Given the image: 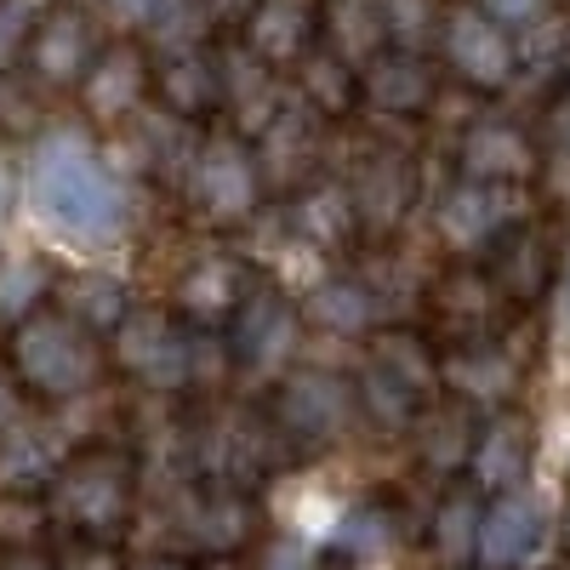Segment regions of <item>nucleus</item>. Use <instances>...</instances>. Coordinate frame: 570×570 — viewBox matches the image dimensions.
Masks as SVG:
<instances>
[{"label": "nucleus", "instance_id": "obj_38", "mask_svg": "<svg viewBox=\"0 0 570 570\" xmlns=\"http://www.w3.org/2000/svg\"><path fill=\"white\" fill-rule=\"evenodd\" d=\"M46 525H52L46 497H0V542H7V553L40 548V531Z\"/></svg>", "mask_w": 570, "mask_h": 570}, {"label": "nucleus", "instance_id": "obj_26", "mask_svg": "<svg viewBox=\"0 0 570 570\" xmlns=\"http://www.w3.org/2000/svg\"><path fill=\"white\" fill-rule=\"evenodd\" d=\"M513 217H519L513 212V188L468 183V177L440 200V234H445V246H456V252H485Z\"/></svg>", "mask_w": 570, "mask_h": 570}, {"label": "nucleus", "instance_id": "obj_50", "mask_svg": "<svg viewBox=\"0 0 570 570\" xmlns=\"http://www.w3.org/2000/svg\"><path fill=\"white\" fill-rule=\"evenodd\" d=\"M137 570H195L188 559H177V553H155V559H142Z\"/></svg>", "mask_w": 570, "mask_h": 570}, {"label": "nucleus", "instance_id": "obj_18", "mask_svg": "<svg viewBox=\"0 0 570 570\" xmlns=\"http://www.w3.org/2000/svg\"><path fill=\"white\" fill-rule=\"evenodd\" d=\"M149 80H155V58L142 40H109L98 58H91L80 91V109L91 120H131L149 98Z\"/></svg>", "mask_w": 570, "mask_h": 570}, {"label": "nucleus", "instance_id": "obj_45", "mask_svg": "<svg viewBox=\"0 0 570 570\" xmlns=\"http://www.w3.org/2000/svg\"><path fill=\"white\" fill-rule=\"evenodd\" d=\"M0 570H58V559L46 548H23V553H7V564Z\"/></svg>", "mask_w": 570, "mask_h": 570}, {"label": "nucleus", "instance_id": "obj_46", "mask_svg": "<svg viewBox=\"0 0 570 570\" xmlns=\"http://www.w3.org/2000/svg\"><path fill=\"white\" fill-rule=\"evenodd\" d=\"M480 7H485L497 23H513V18H531V12H537V0H480Z\"/></svg>", "mask_w": 570, "mask_h": 570}, {"label": "nucleus", "instance_id": "obj_9", "mask_svg": "<svg viewBox=\"0 0 570 570\" xmlns=\"http://www.w3.org/2000/svg\"><path fill=\"white\" fill-rule=\"evenodd\" d=\"M183 188H188V200L200 206V217L246 223L257 212V200H263V171H257L252 142L234 137V131L200 137V155H195V166H188Z\"/></svg>", "mask_w": 570, "mask_h": 570}, {"label": "nucleus", "instance_id": "obj_41", "mask_svg": "<svg viewBox=\"0 0 570 570\" xmlns=\"http://www.w3.org/2000/svg\"><path fill=\"white\" fill-rule=\"evenodd\" d=\"M542 131H548V142L559 155H570V80L548 98V109H542Z\"/></svg>", "mask_w": 570, "mask_h": 570}, {"label": "nucleus", "instance_id": "obj_44", "mask_svg": "<svg viewBox=\"0 0 570 570\" xmlns=\"http://www.w3.org/2000/svg\"><path fill=\"white\" fill-rule=\"evenodd\" d=\"M18 394H23V389H18V376H12V365L0 360V434H7L12 422H23V416H18Z\"/></svg>", "mask_w": 570, "mask_h": 570}, {"label": "nucleus", "instance_id": "obj_52", "mask_svg": "<svg viewBox=\"0 0 570 570\" xmlns=\"http://www.w3.org/2000/svg\"><path fill=\"white\" fill-rule=\"evenodd\" d=\"M195 570H240L234 559H206V564H195Z\"/></svg>", "mask_w": 570, "mask_h": 570}, {"label": "nucleus", "instance_id": "obj_51", "mask_svg": "<svg viewBox=\"0 0 570 570\" xmlns=\"http://www.w3.org/2000/svg\"><path fill=\"white\" fill-rule=\"evenodd\" d=\"M559 542H564V553H570V497H564V519H559Z\"/></svg>", "mask_w": 570, "mask_h": 570}, {"label": "nucleus", "instance_id": "obj_34", "mask_svg": "<svg viewBox=\"0 0 570 570\" xmlns=\"http://www.w3.org/2000/svg\"><path fill=\"white\" fill-rule=\"evenodd\" d=\"M400 542H405V513H400V502H389V497L354 502V508L337 519V531H331V548H337L343 559H354V564L389 559Z\"/></svg>", "mask_w": 570, "mask_h": 570}, {"label": "nucleus", "instance_id": "obj_36", "mask_svg": "<svg viewBox=\"0 0 570 570\" xmlns=\"http://www.w3.org/2000/svg\"><path fill=\"white\" fill-rule=\"evenodd\" d=\"M480 519H485V502L473 485H451L434 508V519H428V542H434V553L462 570L473 553H480Z\"/></svg>", "mask_w": 570, "mask_h": 570}, {"label": "nucleus", "instance_id": "obj_37", "mask_svg": "<svg viewBox=\"0 0 570 570\" xmlns=\"http://www.w3.org/2000/svg\"><path fill=\"white\" fill-rule=\"evenodd\" d=\"M46 297H52V268L40 257H7L0 263V325L18 331L29 314L46 308Z\"/></svg>", "mask_w": 570, "mask_h": 570}, {"label": "nucleus", "instance_id": "obj_27", "mask_svg": "<svg viewBox=\"0 0 570 570\" xmlns=\"http://www.w3.org/2000/svg\"><path fill=\"white\" fill-rule=\"evenodd\" d=\"M183 531L206 559H234L257 537V497L240 491H200V502L183 513Z\"/></svg>", "mask_w": 570, "mask_h": 570}, {"label": "nucleus", "instance_id": "obj_20", "mask_svg": "<svg viewBox=\"0 0 570 570\" xmlns=\"http://www.w3.org/2000/svg\"><path fill=\"white\" fill-rule=\"evenodd\" d=\"M252 292V274L234 252H200L171 285V314L195 320L200 331H212L217 320L228 325V314L240 308V297Z\"/></svg>", "mask_w": 570, "mask_h": 570}, {"label": "nucleus", "instance_id": "obj_49", "mask_svg": "<svg viewBox=\"0 0 570 570\" xmlns=\"http://www.w3.org/2000/svg\"><path fill=\"white\" fill-rule=\"evenodd\" d=\"M559 314H564V331H570V252L559 263Z\"/></svg>", "mask_w": 570, "mask_h": 570}, {"label": "nucleus", "instance_id": "obj_28", "mask_svg": "<svg viewBox=\"0 0 570 570\" xmlns=\"http://www.w3.org/2000/svg\"><path fill=\"white\" fill-rule=\"evenodd\" d=\"M320 126L297 98H285V109L263 126V137L252 142V155H257V171L263 183H297V171H308V160L320 155Z\"/></svg>", "mask_w": 570, "mask_h": 570}, {"label": "nucleus", "instance_id": "obj_23", "mask_svg": "<svg viewBox=\"0 0 570 570\" xmlns=\"http://www.w3.org/2000/svg\"><path fill=\"white\" fill-rule=\"evenodd\" d=\"M440 389H451V400L462 405H497L508 411V400L519 394V360L508 354V343H473V348H451L440 354Z\"/></svg>", "mask_w": 570, "mask_h": 570}, {"label": "nucleus", "instance_id": "obj_12", "mask_svg": "<svg viewBox=\"0 0 570 570\" xmlns=\"http://www.w3.org/2000/svg\"><path fill=\"white\" fill-rule=\"evenodd\" d=\"M297 337H303V308L279 292V285H252V292L240 297V308L228 314V360L234 371H279L285 360L297 354Z\"/></svg>", "mask_w": 570, "mask_h": 570}, {"label": "nucleus", "instance_id": "obj_17", "mask_svg": "<svg viewBox=\"0 0 570 570\" xmlns=\"http://www.w3.org/2000/svg\"><path fill=\"white\" fill-rule=\"evenodd\" d=\"M531 462H537V422L519 405H508L480 428V440H473L468 480L480 497H508V491H525Z\"/></svg>", "mask_w": 570, "mask_h": 570}, {"label": "nucleus", "instance_id": "obj_43", "mask_svg": "<svg viewBox=\"0 0 570 570\" xmlns=\"http://www.w3.org/2000/svg\"><path fill=\"white\" fill-rule=\"evenodd\" d=\"M206 7V18H212V29H228V23H252V12H257V0H200Z\"/></svg>", "mask_w": 570, "mask_h": 570}, {"label": "nucleus", "instance_id": "obj_21", "mask_svg": "<svg viewBox=\"0 0 570 570\" xmlns=\"http://www.w3.org/2000/svg\"><path fill=\"white\" fill-rule=\"evenodd\" d=\"M548 537V519H542V502L531 491H508V497H491L485 502V519H480V559L485 570H519L531 564L537 548Z\"/></svg>", "mask_w": 570, "mask_h": 570}, {"label": "nucleus", "instance_id": "obj_19", "mask_svg": "<svg viewBox=\"0 0 570 570\" xmlns=\"http://www.w3.org/2000/svg\"><path fill=\"white\" fill-rule=\"evenodd\" d=\"M217 80H223V109H228V120H234V137L257 142L263 126L285 109V80H279V69H268L263 58H252L246 46L234 40V46H223V52H217Z\"/></svg>", "mask_w": 570, "mask_h": 570}, {"label": "nucleus", "instance_id": "obj_16", "mask_svg": "<svg viewBox=\"0 0 570 570\" xmlns=\"http://www.w3.org/2000/svg\"><path fill=\"white\" fill-rule=\"evenodd\" d=\"M440 98V69L416 46H389L360 69V109H376L383 120H422Z\"/></svg>", "mask_w": 570, "mask_h": 570}, {"label": "nucleus", "instance_id": "obj_7", "mask_svg": "<svg viewBox=\"0 0 570 570\" xmlns=\"http://www.w3.org/2000/svg\"><path fill=\"white\" fill-rule=\"evenodd\" d=\"M440 58H445V69H451L462 86L485 91V98L508 91L513 75H519L513 29L497 23L480 0H456V7L440 12Z\"/></svg>", "mask_w": 570, "mask_h": 570}, {"label": "nucleus", "instance_id": "obj_35", "mask_svg": "<svg viewBox=\"0 0 570 570\" xmlns=\"http://www.w3.org/2000/svg\"><path fill=\"white\" fill-rule=\"evenodd\" d=\"M58 314L86 325L91 337H115V325L131 314V292H126V279H115L104 268H80L58 285Z\"/></svg>", "mask_w": 570, "mask_h": 570}, {"label": "nucleus", "instance_id": "obj_40", "mask_svg": "<svg viewBox=\"0 0 570 570\" xmlns=\"http://www.w3.org/2000/svg\"><path fill=\"white\" fill-rule=\"evenodd\" d=\"M257 570H320V548L303 537H274L257 559Z\"/></svg>", "mask_w": 570, "mask_h": 570}, {"label": "nucleus", "instance_id": "obj_22", "mask_svg": "<svg viewBox=\"0 0 570 570\" xmlns=\"http://www.w3.org/2000/svg\"><path fill=\"white\" fill-rule=\"evenodd\" d=\"M240 46L268 69H297L320 46V0H257Z\"/></svg>", "mask_w": 570, "mask_h": 570}, {"label": "nucleus", "instance_id": "obj_30", "mask_svg": "<svg viewBox=\"0 0 570 570\" xmlns=\"http://www.w3.org/2000/svg\"><path fill=\"white\" fill-rule=\"evenodd\" d=\"M320 331H331V337H365V331H376V314H383V303H376L371 279L354 274V268H337L325 274L314 292H308V308H303Z\"/></svg>", "mask_w": 570, "mask_h": 570}, {"label": "nucleus", "instance_id": "obj_39", "mask_svg": "<svg viewBox=\"0 0 570 570\" xmlns=\"http://www.w3.org/2000/svg\"><path fill=\"white\" fill-rule=\"evenodd\" d=\"M29 29H35V12L23 7V0H0V75H7L12 63H23Z\"/></svg>", "mask_w": 570, "mask_h": 570}, {"label": "nucleus", "instance_id": "obj_13", "mask_svg": "<svg viewBox=\"0 0 570 570\" xmlns=\"http://www.w3.org/2000/svg\"><path fill=\"white\" fill-rule=\"evenodd\" d=\"M104 52V40H98V18H91L80 0H52L35 29H29V75L40 86H52V91H75L91 69V58Z\"/></svg>", "mask_w": 570, "mask_h": 570}, {"label": "nucleus", "instance_id": "obj_42", "mask_svg": "<svg viewBox=\"0 0 570 570\" xmlns=\"http://www.w3.org/2000/svg\"><path fill=\"white\" fill-rule=\"evenodd\" d=\"M58 570H120V559H115V548H91V542H75V548L58 559Z\"/></svg>", "mask_w": 570, "mask_h": 570}, {"label": "nucleus", "instance_id": "obj_11", "mask_svg": "<svg viewBox=\"0 0 570 570\" xmlns=\"http://www.w3.org/2000/svg\"><path fill=\"white\" fill-rule=\"evenodd\" d=\"M559 263H564V252H559L553 223L513 217L497 240L485 246V263L480 268L491 274V285L502 292L508 308H531V303H542L553 285H559Z\"/></svg>", "mask_w": 570, "mask_h": 570}, {"label": "nucleus", "instance_id": "obj_1", "mask_svg": "<svg viewBox=\"0 0 570 570\" xmlns=\"http://www.w3.org/2000/svg\"><path fill=\"white\" fill-rule=\"evenodd\" d=\"M29 206L75 246H115L126 234V188L86 131H46L29 155Z\"/></svg>", "mask_w": 570, "mask_h": 570}, {"label": "nucleus", "instance_id": "obj_25", "mask_svg": "<svg viewBox=\"0 0 570 570\" xmlns=\"http://www.w3.org/2000/svg\"><path fill=\"white\" fill-rule=\"evenodd\" d=\"M285 223L297 228V240L314 252H348L360 240V217L348 206V188L343 177H308L292 206H285Z\"/></svg>", "mask_w": 570, "mask_h": 570}, {"label": "nucleus", "instance_id": "obj_5", "mask_svg": "<svg viewBox=\"0 0 570 570\" xmlns=\"http://www.w3.org/2000/svg\"><path fill=\"white\" fill-rule=\"evenodd\" d=\"M188 456H195V473L206 480V491H240V497H252L268 473L285 462V440H279V428L268 422V411L217 400L200 416L195 434H188Z\"/></svg>", "mask_w": 570, "mask_h": 570}, {"label": "nucleus", "instance_id": "obj_33", "mask_svg": "<svg viewBox=\"0 0 570 570\" xmlns=\"http://www.w3.org/2000/svg\"><path fill=\"white\" fill-rule=\"evenodd\" d=\"M292 91L314 120H348L360 109V69H348L337 52H325V46H314V52L292 69Z\"/></svg>", "mask_w": 570, "mask_h": 570}, {"label": "nucleus", "instance_id": "obj_6", "mask_svg": "<svg viewBox=\"0 0 570 570\" xmlns=\"http://www.w3.org/2000/svg\"><path fill=\"white\" fill-rule=\"evenodd\" d=\"M268 422L279 428L285 445H297V451H325V445L348 440V428L360 422L354 383H348V376H337V371L297 365L292 376H279L274 405H268Z\"/></svg>", "mask_w": 570, "mask_h": 570}, {"label": "nucleus", "instance_id": "obj_47", "mask_svg": "<svg viewBox=\"0 0 570 570\" xmlns=\"http://www.w3.org/2000/svg\"><path fill=\"white\" fill-rule=\"evenodd\" d=\"M12 200H18V177H12L7 155H0V234H7V223H12Z\"/></svg>", "mask_w": 570, "mask_h": 570}, {"label": "nucleus", "instance_id": "obj_8", "mask_svg": "<svg viewBox=\"0 0 570 570\" xmlns=\"http://www.w3.org/2000/svg\"><path fill=\"white\" fill-rule=\"evenodd\" d=\"M115 360L155 394H188V360H195V325L171 308H131L115 325Z\"/></svg>", "mask_w": 570, "mask_h": 570}, {"label": "nucleus", "instance_id": "obj_24", "mask_svg": "<svg viewBox=\"0 0 570 570\" xmlns=\"http://www.w3.org/2000/svg\"><path fill=\"white\" fill-rule=\"evenodd\" d=\"M155 104L171 115V120H206L223 109V80H217V52L200 46V52H171V58H155Z\"/></svg>", "mask_w": 570, "mask_h": 570}, {"label": "nucleus", "instance_id": "obj_2", "mask_svg": "<svg viewBox=\"0 0 570 570\" xmlns=\"http://www.w3.org/2000/svg\"><path fill=\"white\" fill-rule=\"evenodd\" d=\"M137 456L120 445H86L75 456H63L52 491H46V513L91 548H115L131 519H137Z\"/></svg>", "mask_w": 570, "mask_h": 570}, {"label": "nucleus", "instance_id": "obj_3", "mask_svg": "<svg viewBox=\"0 0 570 570\" xmlns=\"http://www.w3.org/2000/svg\"><path fill=\"white\" fill-rule=\"evenodd\" d=\"M360 416H371L389 434H411L416 416L440 400V348L422 331H376L365 371L354 383Z\"/></svg>", "mask_w": 570, "mask_h": 570}, {"label": "nucleus", "instance_id": "obj_29", "mask_svg": "<svg viewBox=\"0 0 570 570\" xmlns=\"http://www.w3.org/2000/svg\"><path fill=\"white\" fill-rule=\"evenodd\" d=\"M320 46L348 69H365L376 52H389L383 0H320Z\"/></svg>", "mask_w": 570, "mask_h": 570}, {"label": "nucleus", "instance_id": "obj_15", "mask_svg": "<svg viewBox=\"0 0 570 570\" xmlns=\"http://www.w3.org/2000/svg\"><path fill=\"white\" fill-rule=\"evenodd\" d=\"M456 166L468 183H491V188H525L537 171H542V149L537 137L519 126V120H502V115H485L473 120L456 142Z\"/></svg>", "mask_w": 570, "mask_h": 570}, {"label": "nucleus", "instance_id": "obj_31", "mask_svg": "<svg viewBox=\"0 0 570 570\" xmlns=\"http://www.w3.org/2000/svg\"><path fill=\"white\" fill-rule=\"evenodd\" d=\"M411 434H416V456L428 473H462L473 456V440H480V416L462 400H434L416 416Z\"/></svg>", "mask_w": 570, "mask_h": 570}, {"label": "nucleus", "instance_id": "obj_14", "mask_svg": "<svg viewBox=\"0 0 570 570\" xmlns=\"http://www.w3.org/2000/svg\"><path fill=\"white\" fill-rule=\"evenodd\" d=\"M343 188H348V206L360 217V240L365 234L383 240L416 206V160L405 149H365L360 166L343 177Z\"/></svg>", "mask_w": 570, "mask_h": 570}, {"label": "nucleus", "instance_id": "obj_32", "mask_svg": "<svg viewBox=\"0 0 570 570\" xmlns=\"http://www.w3.org/2000/svg\"><path fill=\"white\" fill-rule=\"evenodd\" d=\"M58 445L46 440V428L35 422H12L0 434V497H46L58 480Z\"/></svg>", "mask_w": 570, "mask_h": 570}, {"label": "nucleus", "instance_id": "obj_10", "mask_svg": "<svg viewBox=\"0 0 570 570\" xmlns=\"http://www.w3.org/2000/svg\"><path fill=\"white\" fill-rule=\"evenodd\" d=\"M513 308L502 303V292L491 285V274L480 263H456L428 285V325L445 348H473V343H497L508 331Z\"/></svg>", "mask_w": 570, "mask_h": 570}, {"label": "nucleus", "instance_id": "obj_48", "mask_svg": "<svg viewBox=\"0 0 570 570\" xmlns=\"http://www.w3.org/2000/svg\"><path fill=\"white\" fill-rule=\"evenodd\" d=\"M160 7H166V0H115V12H120L126 23H149Z\"/></svg>", "mask_w": 570, "mask_h": 570}, {"label": "nucleus", "instance_id": "obj_4", "mask_svg": "<svg viewBox=\"0 0 570 570\" xmlns=\"http://www.w3.org/2000/svg\"><path fill=\"white\" fill-rule=\"evenodd\" d=\"M7 360H12L18 389H29L40 400H80L104 376V343L86 325H75L69 314H58L52 303L12 331Z\"/></svg>", "mask_w": 570, "mask_h": 570}]
</instances>
